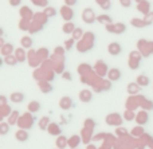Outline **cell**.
<instances>
[{
  "label": "cell",
  "mask_w": 153,
  "mask_h": 149,
  "mask_svg": "<svg viewBox=\"0 0 153 149\" xmlns=\"http://www.w3.org/2000/svg\"><path fill=\"white\" fill-rule=\"evenodd\" d=\"M58 149H59V148H58Z\"/></svg>",
  "instance_id": "cell-22"
},
{
  "label": "cell",
  "mask_w": 153,
  "mask_h": 149,
  "mask_svg": "<svg viewBox=\"0 0 153 149\" xmlns=\"http://www.w3.org/2000/svg\"><path fill=\"white\" fill-rule=\"evenodd\" d=\"M69 144H70V147H71L73 149L76 148L79 144H81V139H79V136H74V137H71V140L69 141Z\"/></svg>",
  "instance_id": "cell-13"
},
{
  "label": "cell",
  "mask_w": 153,
  "mask_h": 149,
  "mask_svg": "<svg viewBox=\"0 0 153 149\" xmlns=\"http://www.w3.org/2000/svg\"><path fill=\"white\" fill-rule=\"evenodd\" d=\"M133 117H134V116H133V113H129V112H126V114H125V118H129V120H132Z\"/></svg>",
  "instance_id": "cell-21"
},
{
  "label": "cell",
  "mask_w": 153,
  "mask_h": 149,
  "mask_svg": "<svg viewBox=\"0 0 153 149\" xmlns=\"http://www.w3.org/2000/svg\"><path fill=\"white\" fill-rule=\"evenodd\" d=\"M137 83L141 86V87H145V86L149 85V79L146 75H140V77L137 78Z\"/></svg>",
  "instance_id": "cell-10"
},
{
  "label": "cell",
  "mask_w": 153,
  "mask_h": 149,
  "mask_svg": "<svg viewBox=\"0 0 153 149\" xmlns=\"http://www.w3.org/2000/svg\"><path fill=\"white\" fill-rule=\"evenodd\" d=\"M20 43H22V46H23L24 48H30L32 46V39L30 36H24V38H22Z\"/></svg>",
  "instance_id": "cell-11"
},
{
  "label": "cell",
  "mask_w": 153,
  "mask_h": 149,
  "mask_svg": "<svg viewBox=\"0 0 153 149\" xmlns=\"http://www.w3.org/2000/svg\"><path fill=\"white\" fill-rule=\"evenodd\" d=\"M15 137H16V140H18V141L24 142V141H27V140L30 139V134L27 133V130H23V129H20V130L16 132Z\"/></svg>",
  "instance_id": "cell-6"
},
{
  "label": "cell",
  "mask_w": 153,
  "mask_h": 149,
  "mask_svg": "<svg viewBox=\"0 0 153 149\" xmlns=\"http://www.w3.org/2000/svg\"><path fill=\"white\" fill-rule=\"evenodd\" d=\"M62 15H63V19L70 20V19H73V11L67 10V8H62Z\"/></svg>",
  "instance_id": "cell-14"
},
{
  "label": "cell",
  "mask_w": 153,
  "mask_h": 149,
  "mask_svg": "<svg viewBox=\"0 0 153 149\" xmlns=\"http://www.w3.org/2000/svg\"><path fill=\"white\" fill-rule=\"evenodd\" d=\"M40 107H42V105H40V102H38V101H32V102H30L28 104V110L30 112H32V113L39 112Z\"/></svg>",
  "instance_id": "cell-8"
},
{
  "label": "cell",
  "mask_w": 153,
  "mask_h": 149,
  "mask_svg": "<svg viewBox=\"0 0 153 149\" xmlns=\"http://www.w3.org/2000/svg\"><path fill=\"white\" fill-rule=\"evenodd\" d=\"M46 12L48 13V16H55V10H53V8H50V10H47Z\"/></svg>",
  "instance_id": "cell-20"
},
{
  "label": "cell",
  "mask_w": 153,
  "mask_h": 149,
  "mask_svg": "<svg viewBox=\"0 0 153 149\" xmlns=\"http://www.w3.org/2000/svg\"><path fill=\"white\" fill-rule=\"evenodd\" d=\"M48 132H50V134H53V136H59V134H61V129H59L58 125H50L48 126Z\"/></svg>",
  "instance_id": "cell-12"
},
{
  "label": "cell",
  "mask_w": 153,
  "mask_h": 149,
  "mask_svg": "<svg viewBox=\"0 0 153 149\" xmlns=\"http://www.w3.org/2000/svg\"><path fill=\"white\" fill-rule=\"evenodd\" d=\"M59 106L63 110H69V109H71V107H74V102H73V99L70 98V97H63V98L61 99V102H59Z\"/></svg>",
  "instance_id": "cell-2"
},
{
  "label": "cell",
  "mask_w": 153,
  "mask_h": 149,
  "mask_svg": "<svg viewBox=\"0 0 153 149\" xmlns=\"http://www.w3.org/2000/svg\"><path fill=\"white\" fill-rule=\"evenodd\" d=\"M74 28H75V26L73 23H67V24H65V27H63V32H66V34H71V32L74 31Z\"/></svg>",
  "instance_id": "cell-15"
},
{
  "label": "cell",
  "mask_w": 153,
  "mask_h": 149,
  "mask_svg": "<svg viewBox=\"0 0 153 149\" xmlns=\"http://www.w3.org/2000/svg\"><path fill=\"white\" fill-rule=\"evenodd\" d=\"M13 56H7V58H5V62H7L8 64H12V66H15L16 63H18V59H12Z\"/></svg>",
  "instance_id": "cell-17"
},
{
  "label": "cell",
  "mask_w": 153,
  "mask_h": 149,
  "mask_svg": "<svg viewBox=\"0 0 153 149\" xmlns=\"http://www.w3.org/2000/svg\"><path fill=\"white\" fill-rule=\"evenodd\" d=\"M79 99H81L82 102H91L93 99V93L90 90H82L81 93H79Z\"/></svg>",
  "instance_id": "cell-4"
},
{
  "label": "cell",
  "mask_w": 153,
  "mask_h": 149,
  "mask_svg": "<svg viewBox=\"0 0 153 149\" xmlns=\"http://www.w3.org/2000/svg\"><path fill=\"white\" fill-rule=\"evenodd\" d=\"M10 3L12 7H18V5L22 3V0H10Z\"/></svg>",
  "instance_id": "cell-18"
},
{
  "label": "cell",
  "mask_w": 153,
  "mask_h": 149,
  "mask_svg": "<svg viewBox=\"0 0 153 149\" xmlns=\"http://www.w3.org/2000/svg\"><path fill=\"white\" fill-rule=\"evenodd\" d=\"M24 98H26V96H24L23 93H20V91H15V93H12L10 96V99L12 102H15V104H20V102H23Z\"/></svg>",
  "instance_id": "cell-5"
},
{
  "label": "cell",
  "mask_w": 153,
  "mask_h": 149,
  "mask_svg": "<svg viewBox=\"0 0 153 149\" xmlns=\"http://www.w3.org/2000/svg\"><path fill=\"white\" fill-rule=\"evenodd\" d=\"M108 51H109V54H110V55L116 56V55H120V54H121L122 47H121V44H120V43L113 42V43H110V44H109Z\"/></svg>",
  "instance_id": "cell-1"
},
{
  "label": "cell",
  "mask_w": 153,
  "mask_h": 149,
  "mask_svg": "<svg viewBox=\"0 0 153 149\" xmlns=\"http://www.w3.org/2000/svg\"><path fill=\"white\" fill-rule=\"evenodd\" d=\"M67 145H69V141H67V139H65L63 136H61L58 140H56V147L59 149H65Z\"/></svg>",
  "instance_id": "cell-9"
},
{
  "label": "cell",
  "mask_w": 153,
  "mask_h": 149,
  "mask_svg": "<svg viewBox=\"0 0 153 149\" xmlns=\"http://www.w3.org/2000/svg\"><path fill=\"white\" fill-rule=\"evenodd\" d=\"M141 86L138 85L137 82H133V83H129L128 85V93L129 94H137L138 91H140Z\"/></svg>",
  "instance_id": "cell-7"
},
{
  "label": "cell",
  "mask_w": 153,
  "mask_h": 149,
  "mask_svg": "<svg viewBox=\"0 0 153 149\" xmlns=\"http://www.w3.org/2000/svg\"><path fill=\"white\" fill-rule=\"evenodd\" d=\"M0 130H1V134L4 136V134L8 133V130H10V125H8L7 122H3L1 125H0Z\"/></svg>",
  "instance_id": "cell-16"
},
{
  "label": "cell",
  "mask_w": 153,
  "mask_h": 149,
  "mask_svg": "<svg viewBox=\"0 0 153 149\" xmlns=\"http://www.w3.org/2000/svg\"><path fill=\"white\" fill-rule=\"evenodd\" d=\"M117 134H120V136L126 134V129H117Z\"/></svg>",
  "instance_id": "cell-19"
},
{
  "label": "cell",
  "mask_w": 153,
  "mask_h": 149,
  "mask_svg": "<svg viewBox=\"0 0 153 149\" xmlns=\"http://www.w3.org/2000/svg\"><path fill=\"white\" fill-rule=\"evenodd\" d=\"M122 77V73L118 69H110L108 73V78L110 81H113V82H116V81H120Z\"/></svg>",
  "instance_id": "cell-3"
}]
</instances>
